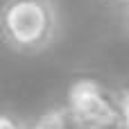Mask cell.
Listing matches in <instances>:
<instances>
[{"label":"cell","instance_id":"2","mask_svg":"<svg viewBox=\"0 0 129 129\" xmlns=\"http://www.w3.org/2000/svg\"><path fill=\"white\" fill-rule=\"evenodd\" d=\"M66 109L79 129H127V88L77 75L66 91Z\"/></svg>","mask_w":129,"mask_h":129},{"label":"cell","instance_id":"3","mask_svg":"<svg viewBox=\"0 0 129 129\" xmlns=\"http://www.w3.org/2000/svg\"><path fill=\"white\" fill-rule=\"evenodd\" d=\"M29 129H79V125L75 122L66 104H59L45 109L34 122H29Z\"/></svg>","mask_w":129,"mask_h":129},{"label":"cell","instance_id":"1","mask_svg":"<svg viewBox=\"0 0 129 129\" xmlns=\"http://www.w3.org/2000/svg\"><path fill=\"white\" fill-rule=\"evenodd\" d=\"M61 32L54 0H2L0 41L16 54H41L50 50Z\"/></svg>","mask_w":129,"mask_h":129},{"label":"cell","instance_id":"4","mask_svg":"<svg viewBox=\"0 0 129 129\" xmlns=\"http://www.w3.org/2000/svg\"><path fill=\"white\" fill-rule=\"evenodd\" d=\"M0 129H29V120L20 118L14 111L0 109Z\"/></svg>","mask_w":129,"mask_h":129},{"label":"cell","instance_id":"5","mask_svg":"<svg viewBox=\"0 0 129 129\" xmlns=\"http://www.w3.org/2000/svg\"><path fill=\"white\" fill-rule=\"evenodd\" d=\"M104 2H127V0H104Z\"/></svg>","mask_w":129,"mask_h":129}]
</instances>
